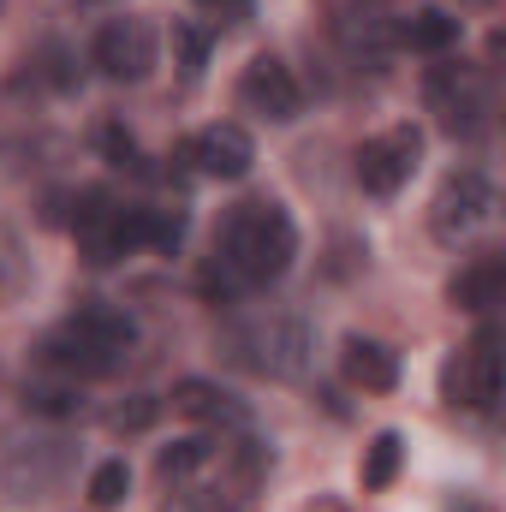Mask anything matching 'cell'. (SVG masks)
Returning <instances> with one entry per match:
<instances>
[{
  "mask_svg": "<svg viewBox=\"0 0 506 512\" xmlns=\"http://www.w3.org/2000/svg\"><path fill=\"white\" fill-rule=\"evenodd\" d=\"M72 233H78V256L90 268H114L120 256L143 251V209L120 203L108 185H84L72 197Z\"/></svg>",
  "mask_w": 506,
  "mask_h": 512,
  "instance_id": "5",
  "label": "cell"
},
{
  "mask_svg": "<svg viewBox=\"0 0 506 512\" xmlns=\"http://www.w3.org/2000/svg\"><path fill=\"white\" fill-rule=\"evenodd\" d=\"M131 495V465L126 459H108V465H96V471H90V507H120V501H126Z\"/></svg>",
  "mask_w": 506,
  "mask_h": 512,
  "instance_id": "22",
  "label": "cell"
},
{
  "mask_svg": "<svg viewBox=\"0 0 506 512\" xmlns=\"http://www.w3.org/2000/svg\"><path fill=\"white\" fill-rule=\"evenodd\" d=\"M459 42H465V18H459V12H447V6H423V12H411V18L399 24V48L429 54V60L453 54Z\"/></svg>",
  "mask_w": 506,
  "mask_h": 512,
  "instance_id": "16",
  "label": "cell"
},
{
  "mask_svg": "<svg viewBox=\"0 0 506 512\" xmlns=\"http://www.w3.org/2000/svg\"><path fill=\"white\" fill-rule=\"evenodd\" d=\"M102 155L120 167V173H143V149H137V137L126 126H102Z\"/></svg>",
  "mask_w": 506,
  "mask_h": 512,
  "instance_id": "25",
  "label": "cell"
},
{
  "mask_svg": "<svg viewBox=\"0 0 506 512\" xmlns=\"http://www.w3.org/2000/svg\"><path fill=\"white\" fill-rule=\"evenodd\" d=\"M501 292H506V262L501 256H477V262L459 268L453 286H447L453 310H471V316H489V310L501 304Z\"/></svg>",
  "mask_w": 506,
  "mask_h": 512,
  "instance_id": "17",
  "label": "cell"
},
{
  "mask_svg": "<svg viewBox=\"0 0 506 512\" xmlns=\"http://www.w3.org/2000/svg\"><path fill=\"white\" fill-rule=\"evenodd\" d=\"M155 54H161V42H155V24L149 18H108L96 30V42H90V60L114 84H143L155 72Z\"/></svg>",
  "mask_w": 506,
  "mask_h": 512,
  "instance_id": "10",
  "label": "cell"
},
{
  "mask_svg": "<svg viewBox=\"0 0 506 512\" xmlns=\"http://www.w3.org/2000/svg\"><path fill=\"white\" fill-rule=\"evenodd\" d=\"M221 352L227 364L251 370L262 382H298L310 376V358H316V340L298 316H245V322H227L221 334Z\"/></svg>",
  "mask_w": 506,
  "mask_h": 512,
  "instance_id": "4",
  "label": "cell"
},
{
  "mask_svg": "<svg viewBox=\"0 0 506 512\" xmlns=\"http://www.w3.org/2000/svg\"><path fill=\"white\" fill-rule=\"evenodd\" d=\"M399 465H405V441H399V429H381L376 441L364 447V465H358L364 495H381V489L399 477Z\"/></svg>",
  "mask_w": 506,
  "mask_h": 512,
  "instance_id": "18",
  "label": "cell"
},
{
  "mask_svg": "<svg viewBox=\"0 0 506 512\" xmlns=\"http://www.w3.org/2000/svg\"><path fill=\"white\" fill-rule=\"evenodd\" d=\"M30 66H36V72H42V84H54V90H72V84H78V72H72V54H66L60 42H48V48H42Z\"/></svg>",
  "mask_w": 506,
  "mask_h": 512,
  "instance_id": "26",
  "label": "cell"
},
{
  "mask_svg": "<svg viewBox=\"0 0 506 512\" xmlns=\"http://www.w3.org/2000/svg\"><path fill=\"white\" fill-rule=\"evenodd\" d=\"M137 352V322L114 304H78L66 322H54L42 340H36V358L42 370L54 376H72V382H102V376H120Z\"/></svg>",
  "mask_w": 506,
  "mask_h": 512,
  "instance_id": "3",
  "label": "cell"
},
{
  "mask_svg": "<svg viewBox=\"0 0 506 512\" xmlns=\"http://www.w3.org/2000/svg\"><path fill=\"white\" fill-rule=\"evenodd\" d=\"M155 417H161V399H155V393H131V399H120V405L108 411V429L137 435V429H149Z\"/></svg>",
  "mask_w": 506,
  "mask_h": 512,
  "instance_id": "24",
  "label": "cell"
},
{
  "mask_svg": "<svg viewBox=\"0 0 506 512\" xmlns=\"http://www.w3.org/2000/svg\"><path fill=\"white\" fill-rule=\"evenodd\" d=\"M24 405L36 411V417H78L84 411V399H78V382L72 376H36V382H24Z\"/></svg>",
  "mask_w": 506,
  "mask_h": 512,
  "instance_id": "19",
  "label": "cell"
},
{
  "mask_svg": "<svg viewBox=\"0 0 506 512\" xmlns=\"http://www.w3.org/2000/svg\"><path fill=\"white\" fill-rule=\"evenodd\" d=\"M298 256V227L286 215V203L274 197H251L239 203L227 221H221V239H215V256L203 262V292L215 304H239L245 292H262L274 286Z\"/></svg>",
  "mask_w": 506,
  "mask_h": 512,
  "instance_id": "2",
  "label": "cell"
},
{
  "mask_svg": "<svg viewBox=\"0 0 506 512\" xmlns=\"http://www.w3.org/2000/svg\"><path fill=\"white\" fill-rule=\"evenodd\" d=\"M340 376L358 387V393H393V387H399V358H393V346H381V340L346 334V346H340Z\"/></svg>",
  "mask_w": 506,
  "mask_h": 512,
  "instance_id": "14",
  "label": "cell"
},
{
  "mask_svg": "<svg viewBox=\"0 0 506 512\" xmlns=\"http://www.w3.org/2000/svg\"><path fill=\"white\" fill-rule=\"evenodd\" d=\"M447 399L465 405V411H495L501 399V334L483 322L471 334V346L447 364Z\"/></svg>",
  "mask_w": 506,
  "mask_h": 512,
  "instance_id": "11",
  "label": "cell"
},
{
  "mask_svg": "<svg viewBox=\"0 0 506 512\" xmlns=\"http://www.w3.org/2000/svg\"><path fill=\"white\" fill-rule=\"evenodd\" d=\"M364 6H381V12H387V6H393V0H364Z\"/></svg>",
  "mask_w": 506,
  "mask_h": 512,
  "instance_id": "28",
  "label": "cell"
},
{
  "mask_svg": "<svg viewBox=\"0 0 506 512\" xmlns=\"http://www.w3.org/2000/svg\"><path fill=\"white\" fill-rule=\"evenodd\" d=\"M417 161H423V131L417 126H387V131H376V137L358 143V185H364L370 197H399V191L411 185Z\"/></svg>",
  "mask_w": 506,
  "mask_h": 512,
  "instance_id": "8",
  "label": "cell"
},
{
  "mask_svg": "<svg viewBox=\"0 0 506 512\" xmlns=\"http://www.w3.org/2000/svg\"><path fill=\"white\" fill-rule=\"evenodd\" d=\"M185 245V209H143V251H179Z\"/></svg>",
  "mask_w": 506,
  "mask_h": 512,
  "instance_id": "21",
  "label": "cell"
},
{
  "mask_svg": "<svg viewBox=\"0 0 506 512\" xmlns=\"http://www.w3.org/2000/svg\"><path fill=\"white\" fill-rule=\"evenodd\" d=\"M197 6H209V12H221V18H233V24L251 12V0H197Z\"/></svg>",
  "mask_w": 506,
  "mask_h": 512,
  "instance_id": "27",
  "label": "cell"
},
{
  "mask_svg": "<svg viewBox=\"0 0 506 512\" xmlns=\"http://www.w3.org/2000/svg\"><path fill=\"white\" fill-rule=\"evenodd\" d=\"M489 221H495V185H489L477 167L447 173L441 191H435V203H429V233L459 251V245H471Z\"/></svg>",
  "mask_w": 506,
  "mask_h": 512,
  "instance_id": "7",
  "label": "cell"
},
{
  "mask_svg": "<svg viewBox=\"0 0 506 512\" xmlns=\"http://www.w3.org/2000/svg\"><path fill=\"white\" fill-rule=\"evenodd\" d=\"M239 108L251 120H268V126H292L304 114V84L292 78V66L280 54H256L239 72Z\"/></svg>",
  "mask_w": 506,
  "mask_h": 512,
  "instance_id": "9",
  "label": "cell"
},
{
  "mask_svg": "<svg viewBox=\"0 0 506 512\" xmlns=\"http://www.w3.org/2000/svg\"><path fill=\"white\" fill-rule=\"evenodd\" d=\"M24 286H30V256L12 227H0V298H18Z\"/></svg>",
  "mask_w": 506,
  "mask_h": 512,
  "instance_id": "23",
  "label": "cell"
},
{
  "mask_svg": "<svg viewBox=\"0 0 506 512\" xmlns=\"http://www.w3.org/2000/svg\"><path fill=\"white\" fill-rule=\"evenodd\" d=\"M268 447L245 429H215L191 435L155 453V483L173 512H256L262 477H268Z\"/></svg>",
  "mask_w": 506,
  "mask_h": 512,
  "instance_id": "1",
  "label": "cell"
},
{
  "mask_svg": "<svg viewBox=\"0 0 506 512\" xmlns=\"http://www.w3.org/2000/svg\"><path fill=\"white\" fill-rule=\"evenodd\" d=\"M209 30L203 24H191V18H173V66L185 72V78H203V66H209Z\"/></svg>",
  "mask_w": 506,
  "mask_h": 512,
  "instance_id": "20",
  "label": "cell"
},
{
  "mask_svg": "<svg viewBox=\"0 0 506 512\" xmlns=\"http://www.w3.org/2000/svg\"><path fill=\"white\" fill-rule=\"evenodd\" d=\"M423 102H429L435 126L447 131V137H477V131H489V114H495L489 72L471 66V60H441V66H429Z\"/></svg>",
  "mask_w": 506,
  "mask_h": 512,
  "instance_id": "6",
  "label": "cell"
},
{
  "mask_svg": "<svg viewBox=\"0 0 506 512\" xmlns=\"http://www.w3.org/2000/svg\"><path fill=\"white\" fill-rule=\"evenodd\" d=\"M173 411L179 417H191V423H209V429H245L251 423V411H245V399H233L221 382H203V376H185V382H173Z\"/></svg>",
  "mask_w": 506,
  "mask_h": 512,
  "instance_id": "13",
  "label": "cell"
},
{
  "mask_svg": "<svg viewBox=\"0 0 506 512\" xmlns=\"http://www.w3.org/2000/svg\"><path fill=\"white\" fill-rule=\"evenodd\" d=\"M173 155H179V161H191L203 179H221V185H239V179L256 167L251 131L233 126V120H227V126H203L197 137H185Z\"/></svg>",
  "mask_w": 506,
  "mask_h": 512,
  "instance_id": "12",
  "label": "cell"
},
{
  "mask_svg": "<svg viewBox=\"0 0 506 512\" xmlns=\"http://www.w3.org/2000/svg\"><path fill=\"white\" fill-rule=\"evenodd\" d=\"M334 36H340L358 60H381L387 48H399V24H393L381 6H364V0L334 18Z\"/></svg>",
  "mask_w": 506,
  "mask_h": 512,
  "instance_id": "15",
  "label": "cell"
}]
</instances>
